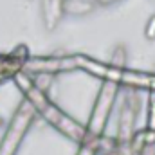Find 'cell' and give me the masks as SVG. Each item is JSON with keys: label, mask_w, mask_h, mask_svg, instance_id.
I'll use <instances>...</instances> for the list:
<instances>
[{"label": "cell", "mask_w": 155, "mask_h": 155, "mask_svg": "<svg viewBox=\"0 0 155 155\" xmlns=\"http://www.w3.org/2000/svg\"><path fill=\"white\" fill-rule=\"evenodd\" d=\"M126 63H128V51H126V45H116L114 51H112V56H110V67L114 69H126Z\"/></svg>", "instance_id": "7"}, {"label": "cell", "mask_w": 155, "mask_h": 155, "mask_svg": "<svg viewBox=\"0 0 155 155\" xmlns=\"http://www.w3.org/2000/svg\"><path fill=\"white\" fill-rule=\"evenodd\" d=\"M4 126H5V119L0 116V128H4Z\"/></svg>", "instance_id": "12"}, {"label": "cell", "mask_w": 155, "mask_h": 155, "mask_svg": "<svg viewBox=\"0 0 155 155\" xmlns=\"http://www.w3.org/2000/svg\"><path fill=\"white\" fill-rule=\"evenodd\" d=\"M97 7L96 0H63V15L69 16H88Z\"/></svg>", "instance_id": "6"}, {"label": "cell", "mask_w": 155, "mask_h": 155, "mask_svg": "<svg viewBox=\"0 0 155 155\" xmlns=\"http://www.w3.org/2000/svg\"><path fill=\"white\" fill-rule=\"evenodd\" d=\"M143 35H144V38L148 40V41H155V13L146 20Z\"/></svg>", "instance_id": "10"}, {"label": "cell", "mask_w": 155, "mask_h": 155, "mask_svg": "<svg viewBox=\"0 0 155 155\" xmlns=\"http://www.w3.org/2000/svg\"><path fill=\"white\" fill-rule=\"evenodd\" d=\"M97 2V5H101V7H108V5H114L117 2H121V0H96Z\"/></svg>", "instance_id": "11"}, {"label": "cell", "mask_w": 155, "mask_h": 155, "mask_svg": "<svg viewBox=\"0 0 155 155\" xmlns=\"http://www.w3.org/2000/svg\"><path fill=\"white\" fill-rule=\"evenodd\" d=\"M63 16V0H41V20L45 31H54Z\"/></svg>", "instance_id": "5"}, {"label": "cell", "mask_w": 155, "mask_h": 155, "mask_svg": "<svg viewBox=\"0 0 155 155\" xmlns=\"http://www.w3.org/2000/svg\"><path fill=\"white\" fill-rule=\"evenodd\" d=\"M97 144L96 141H83L79 144V150H78L76 155H97Z\"/></svg>", "instance_id": "9"}, {"label": "cell", "mask_w": 155, "mask_h": 155, "mask_svg": "<svg viewBox=\"0 0 155 155\" xmlns=\"http://www.w3.org/2000/svg\"><path fill=\"white\" fill-rule=\"evenodd\" d=\"M11 79L16 83V87L20 88V92L24 94V97L33 105V108L36 110V114L43 117L61 135H65L67 139L74 141L78 144H81L83 141H92V139H88L85 124L78 123L76 119H72L69 114H65L54 101H51L49 96H47V92L40 90L38 87L33 83V78H31V74L27 71H24V69L16 71Z\"/></svg>", "instance_id": "1"}, {"label": "cell", "mask_w": 155, "mask_h": 155, "mask_svg": "<svg viewBox=\"0 0 155 155\" xmlns=\"http://www.w3.org/2000/svg\"><path fill=\"white\" fill-rule=\"evenodd\" d=\"M146 130L155 132V88L150 90V96H148V117H146Z\"/></svg>", "instance_id": "8"}, {"label": "cell", "mask_w": 155, "mask_h": 155, "mask_svg": "<svg viewBox=\"0 0 155 155\" xmlns=\"http://www.w3.org/2000/svg\"><path fill=\"white\" fill-rule=\"evenodd\" d=\"M36 110L33 108V105L24 97L22 103L16 107L15 114L11 117L5 134L0 141V155H16L20 150V144L24 141V137L27 135L29 128L33 126L35 119H36Z\"/></svg>", "instance_id": "3"}, {"label": "cell", "mask_w": 155, "mask_h": 155, "mask_svg": "<svg viewBox=\"0 0 155 155\" xmlns=\"http://www.w3.org/2000/svg\"><path fill=\"white\" fill-rule=\"evenodd\" d=\"M139 112V96L135 88H130L128 94L124 96L121 112H119V121H117V134L116 143L117 144H130L135 134V119Z\"/></svg>", "instance_id": "4"}, {"label": "cell", "mask_w": 155, "mask_h": 155, "mask_svg": "<svg viewBox=\"0 0 155 155\" xmlns=\"http://www.w3.org/2000/svg\"><path fill=\"white\" fill-rule=\"evenodd\" d=\"M119 88H121V83H117L114 79H105V81L101 83L99 94H97V97H96V103H94L92 112H90V117H88V124L85 126V128H87V134H88V139L97 141V139L105 134L108 117H110L112 108H114V105H116Z\"/></svg>", "instance_id": "2"}]
</instances>
